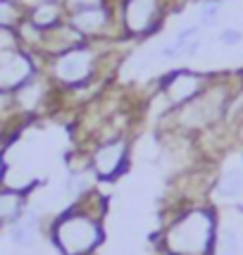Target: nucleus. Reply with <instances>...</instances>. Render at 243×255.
<instances>
[{
  "instance_id": "1",
  "label": "nucleus",
  "mask_w": 243,
  "mask_h": 255,
  "mask_svg": "<svg viewBox=\"0 0 243 255\" xmlns=\"http://www.w3.org/2000/svg\"><path fill=\"white\" fill-rule=\"evenodd\" d=\"M96 198L98 196L93 191L86 198L72 203V208H67L53 220L48 236L60 255H93L103 246V210H93Z\"/></svg>"
},
{
  "instance_id": "2",
  "label": "nucleus",
  "mask_w": 243,
  "mask_h": 255,
  "mask_svg": "<svg viewBox=\"0 0 243 255\" xmlns=\"http://www.w3.org/2000/svg\"><path fill=\"white\" fill-rule=\"evenodd\" d=\"M217 229V215L212 208H186L162 229L160 251L165 255H215Z\"/></svg>"
},
{
  "instance_id": "3",
  "label": "nucleus",
  "mask_w": 243,
  "mask_h": 255,
  "mask_svg": "<svg viewBox=\"0 0 243 255\" xmlns=\"http://www.w3.org/2000/svg\"><path fill=\"white\" fill-rule=\"evenodd\" d=\"M100 65H103V50L100 43H86L77 45L72 50H65L60 55L45 57L43 60V72L45 77L50 79V84L55 89H89L91 81L98 77Z\"/></svg>"
},
{
  "instance_id": "4",
  "label": "nucleus",
  "mask_w": 243,
  "mask_h": 255,
  "mask_svg": "<svg viewBox=\"0 0 243 255\" xmlns=\"http://www.w3.org/2000/svg\"><path fill=\"white\" fill-rule=\"evenodd\" d=\"M234 89L224 81H210V86L203 91L200 96L188 100L186 105L174 108L167 112V117L177 127L181 133H193L210 129L220 124L227 115V108L232 105Z\"/></svg>"
},
{
  "instance_id": "5",
  "label": "nucleus",
  "mask_w": 243,
  "mask_h": 255,
  "mask_svg": "<svg viewBox=\"0 0 243 255\" xmlns=\"http://www.w3.org/2000/svg\"><path fill=\"white\" fill-rule=\"evenodd\" d=\"M122 36L148 38L153 36L167 17V0H122L117 7Z\"/></svg>"
},
{
  "instance_id": "6",
  "label": "nucleus",
  "mask_w": 243,
  "mask_h": 255,
  "mask_svg": "<svg viewBox=\"0 0 243 255\" xmlns=\"http://www.w3.org/2000/svg\"><path fill=\"white\" fill-rule=\"evenodd\" d=\"M67 22L72 29H77V33L84 41H91V43H105L117 33H122L117 7L112 2L103 7H91V10L67 14Z\"/></svg>"
},
{
  "instance_id": "7",
  "label": "nucleus",
  "mask_w": 243,
  "mask_h": 255,
  "mask_svg": "<svg viewBox=\"0 0 243 255\" xmlns=\"http://www.w3.org/2000/svg\"><path fill=\"white\" fill-rule=\"evenodd\" d=\"M215 77L203 74V72H193V69H172L160 79V96L165 100L169 110L186 105L188 100L200 96L203 91L210 86Z\"/></svg>"
},
{
  "instance_id": "8",
  "label": "nucleus",
  "mask_w": 243,
  "mask_h": 255,
  "mask_svg": "<svg viewBox=\"0 0 243 255\" xmlns=\"http://www.w3.org/2000/svg\"><path fill=\"white\" fill-rule=\"evenodd\" d=\"M89 162L98 179H117L129 165V141L124 136L103 138L89 153Z\"/></svg>"
},
{
  "instance_id": "9",
  "label": "nucleus",
  "mask_w": 243,
  "mask_h": 255,
  "mask_svg": "<svg viewBox=\"0 0 243 255\" xmlns=\"http://www.w3.org/2000/svg\"><path fill=\"white\" fill-rule=\"evenodd\" d=\"M41 67H43L41 57L26 53L22 48L0 53V89L17 91L24 81H29L33 74H38Z\"/></svg>"
},
{
  "instance_id": "10",
  "label": "nucleus",
  "mask_w": 243,
  "mask_h": 255,
  "mask_svg": "<svg viewBox=\"0 0 243 255\" xmlns=\"http://www.w3.org/2000/svg\"><path fill=\"white\" fill-rule=\"evenodd\" d=\"M53 91H55V86L50 84V79L45 77L43 72L33 74L17 91H12L14 93V112H17V117H33V115H38L50 103Z\"/></svg>"
},
{
  "instance_id": "11",
  "label": "nucleus",
  "mask_w": 243,
  "mask_h": 255,
  "mask_svg": "<svg viewBox=\"0 0 243 255\" xmlns=\"http://www.w3.org/2000/svg\"><path fill=\"white\" fill-rule=\"evenodd\" d=\"M41 232H43V217H41V212L33 210V208H26L22 212V217L7 227V239L17 248H31L41 239Z\"/></svg>"
},
{
  "instance_id": "12",
  "label": "nucleus",
  "mask_w": 243,
  "mask_h": 255,
  "mask_svg": "<svg viewBox=\"0 0 243 255\" xmlns=\"http://www.w3.org/2000/svg\"><path fill=\"white\" fill-rule=\"evenodd\" d=\"M26 19L41 31H50L67 22V10L62 0H36L33 5H26Z\"/></svg>"
},
{
  "instance_id": "13",
  "label": "nucleus",
  "mask_w": 243,
  "mask_h": 255,
  "mask_svg": "<svg viewBox=\"0 0 243 255\" xmlns=\"http://www.w3.org/2000/svg\"><path fill=\"white\" fill-rule=\"evenodd\" d=\"M26 208H29V189L2 186L0 189V229H7L12 222H17Z\"/></svg>"
},
{
  "instance_id": "14",
  "label": "nucleus",
  "mask_w": 243,
  "mask_h": 255,
  "mask_svg": "<svg viewBox=\"0 0 243 255\" xmlns=\"http://www.w3.org/2000/svg\"><path fill=\"white\" fill-rule=\"evenodd\" d=\"M96 174L91 172V167H84V169H72L69 174H67L65 179V193L69 196V198L74 200H81L86 198L89 193H93V186H96Z\"/></svg>"
},
{
  "instance_id": "15",
  "label": "nucleus",
  "mask_w": 243,
  "mask_h": 255,
  "mask_svg": "<svg viewBox=\"0 0 243 255\" xmlns=\"http://www.w3.org/2000/svg\"><path fill=\"white\" fill-rule=\"evenodd\" d=\"M217 193L222 198H239L243 193V167H232L224 169L217 179Z\"/></svg>"
},
{
  "instance_id": "16",
  "label": "nucleus",
  "mask_w": 243,
  "mask_h": 255,
  "mask_svg": "<svg viewBox=\"0 0 243 255\" xmlns=\"http://www.w3.org/2000/svg\"><path fill=\"white\" fill-rule=\"evenodd\" d=\"M26 17V5L22 0H0V29H17Z\"/></svg>"
},
{
  "instance_id": "17",
  "label": "nucleus",
  "mask_w": 243,
  "mask_h": 255,
  "mask_svg": "<svg viewBox=\"0 0 243 255\" xmlns=\"http://www.w3.org/2000/svg\"><path fill=\"white\" fill-rule=\"evenodd\" d=\"M241 253V239L239 234L224 227L217 229V239H215V255H239Z\"/></svg>"
},
{
  "instance_id": "18",
  "label": "nucleus",
  "mask_w": 243,
  "mask_h": 255,
  "mask_svg": "<svg viewBox=\"0 0 243 255\" xmlns=\"http://www.w3.org/2000/svg\"><path fill=\"white\" fill-rule=\"evenodd\" d=\"M220 12H222V0H203L200 2L198 24L200 26H212L220 19Z\"/></svg>"
},
{
  "instance_id": "19",
  "label": "nucleus",
  "mask_w": 243,
  "mask_h": 255,
  "mask_svg": "<svg viewBox=\"0 0 243 255\" xmlns=\"http://www.w3.org/2000/svg\"><path fill=\"white\" fill-rule=\"evenodd\" d=\"M112 0H62L67 14H74L81 10H91V7H103V5H110Z\"/></svg>"
},
{
  "instance_id": "20",
  "label": "nucleus",
  "mask_w": 243,
  "mask_h": 255,
  "mask_svg": "<svg viewBox=\"0 0 243 255\" xmlns=\"http://www.w3.org/2000/svg\"><path fill=\"white\" fill-rule=\"evenodd\" d=\"M12 117H17V112H14V93L0 89V120L12 122Z\"/></svg>"
},
{
  "instance_id": "21",
  "label": "nucleus",
  "mask_w": 243,
  "mask_h": 255,
  "mask_svg": "<svg viewBox=\"0 0 243 255\" xmlns=\"http://www.w3.org/2000/svg\"><path fill=\"white\" fill-rule=\"evenodd\" d=\"M241 41H243V31L236 29V26H224L220 31V43L227 45V48H234V45H239Z\"/></svg>"
},
{
  "instance_id": "22",
  "label": "nucleus",
  "mask_w": 243,
  "mask_h": 255,
  "mask_svg": "<svg viewBox=\"0 0 243 255\" xmlns=\"http://www.w3.org/2000/svg\"><path fill=\"white\" fill-rule=\"evenodd\" d=\"M19 48V38L14 29H0V53H7V50H17Z\"/></svg>"
},
{
  "instance_id": "23",
  "label": "nucleus",
  "mask_w": 243,
  "mask_h": 255,
  "mask_svg": "<svg viewBox=\"0 0 243 255\" xmlns=\"http://www.w3.org/2000/svg\"><path fill=\"white\" fill-rule=\"evenodd\" d=\"M7 179V160H5V148H0V189L5 186Z\"/></svg>"
},
{
  "instance_id": "24",
  "label": "nucleus",
  "mask_w": 243,
  "mask_h": 255,
  "mask_svg": "<svg viewBox=\"0 0 243 255\" xmlns=\"http://www.w3.org/2000/svg\"><path fill=\"white\" fill-rule=\"evenodd\" d=\"M7 136H10V122L7 120H0V148H5Z\"/></svg>"
}]
</instances>
